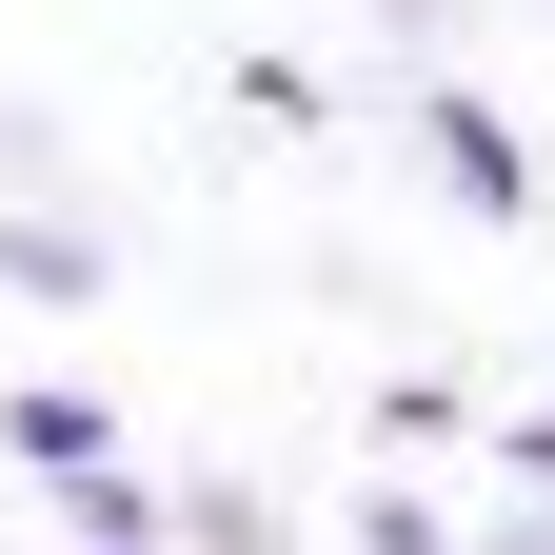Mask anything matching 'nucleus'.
<instances>
[{
	"mask_svg": "<svg viewBox=\"0 0 555 555\" xmlns=\"http://www.w3.org/2000/svg\"><path fill=\"white\" fill-rule=\"evenodd\" d=\"M416 139H437V179L476 198V219H516V119L496 100H416Z\"/></svg>",
	"mask_w": 555,
	"mask_h": 555,
	"instance_id": "nucleus-1",
	"label": "nucleus"
}]
</instances>
